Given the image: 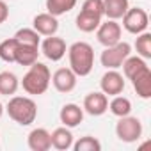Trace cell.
I'll use <instances>...</instances> for the list:
<instances>
[{
	"instance_id": "6da1fadb",
	"label": "cell",
	"mask_w": 151,
	"mask_h": 151,
	"mask_svg": "<svg viewBox=\"0 0 151 151\" xmlns=\"http://www.w3.org/2000/svg\"><path fill=\"white\" fill-rule=\"evenodd\" d=\"M50 80H52V73L50 68L43 62H34L29 66V71L23 75V78L20 82V86L23 87V91L27 94L32 96H39L45 94L50 87Z\"/></svg>"
},
{
	"instance_id": "7a4b0ae2",
	"label": "cell",
	"mask_w": 151,
	"mask_h": 151,
	"mask_svg": "<svg viewBox=\"0 0 151 151\" xmlns=\"http://www.w3.org/2000/svg\"><path fill=\"white\" fill-rule=\"evenodd\" d=\"M69 68L77 77H87L94 68V50L86 41H77L68 48Z\"/></svg>"
},
{
	"instance_id": "3957f363",
	"label": "cell",
	"mask_w": 151,
	"mask_h": 151,
	"mask_svg": "<svg viewBox=\"0 0 151 151\" xmlns=\"http://www.w3.org/2000/svg\"><path fill=\"white\" fill-rule=\"evenodd\" d=\"M4 110L7 112V116L14 123L22 124V126L32 124L36 121V117H37V105L29 96H13L7 101Z\"/></svg>"
},
{
	"instance_id": "277c9868",
	"label": "cell",
	"mask_w": 151,
	"mask_h": 151,
	"mask_svg": "<svg viewBox=\"0 0 151 151\" xmlns=\"http://www.w3.org/2000/svg\"><path fill=\"white\" fill-rule=\"evenodd\" d=\"M132 53V45L126 41H119L112 46H105V50L100 55V62L107 69H119L123 60Z\"/></svg>"
},
{
	"instance_id": "5b68a950",
	"label": "cell",
	"mask_w": 151,
	"mask_h": 151,
	"mask_svg": "<svg viewBox=\"0 0 151 151\" xmlns=\"http://www.w3.org/2000/svg\"><path fill=\"white\" fill-rule=\"evenodd\" d=\"M116 135L121 142H126V144H132V142H137L140 137H142V123L139 117H133V116H123L119 117L117 124H116Z\"/></svg>"
},
{
	"instance_id": "8992f818",
	"label": "cell",
	"mask_w": 151,
	"mask_h": 151,
	"mask_svg": "<svg viewBox=\"0 0 151 151\" xmlns=\"http://www.w3.org/2000/svg\"><path fill=\"white\" fill-rule=\"evenodd\" d=\"M149 25V16L142 7H128V11L123 16V27L130 34H140L147 30Z\"/></svg>"
},
{
	"instance_id": "52a82bcc",
	"label": "cell",
	"mask_w": 151,
	"mask_h": 151,
	"mask_svg": "<svg viewBox=\"0 0 151 151\" xmlns=\"http://www.w3.org/2000/svg\"><path fill=\"white\" fill-rule=\"evenodd\" d=\"M39 46H41L43 55H45L48 60H52V62L60 60V59L66 55V52H68L66 41H64L62 37L55 36V34H53V36H46V37L39 43Z\"/></svg>"
},
{
	"instance_id": "ba28073f",
	"label": "cell",
	"mask_w": 151,
	"mask_h": 151,
	"mask_svg": "<svg viewBox=\"0 0 151 151\" xmlns=\"http://www.w3.org/2000/svg\"><path fill=\"white\" fill-rule=\"evenodd\" d=\"M121 25L116 20H107L101 22L100 27L96 29V37L103 46H112L121 41Z\"/></svg>"
},
{
	"instance_id": "9c48e42d",
	"label": "cell",
	"mask_w": 151,
	"mask_h": 151,
	"mask_svg": "<svg viewBox=\"0 0 151 151\" xmlns=\"http://www.w3.org/2000/svg\"><path fill=\"white\" fill-rule=\"evenodd\" d=\"M124 77L117 71V69H107V73L100 80V87L101 93H105L107 96H117L124 91Z\"/></svg>"
},
{
	"instance_id": "30bf717a",
	"label": "cell",
	"mask_w": 151,
	"mask_h": 151,
	"mask_svg": "<svg viewBox=\"0 0 151 151\" xmlns=\"http://www.w3.org/2000/svg\"><path fill=\"white\" fill-rule=\"evenodd\" d=\"M84 112H87L89 116H103L107 110H109V98L105 93L101 91H94V93H89L86 98H84V105H82Z\"/></svg>"
},
{
	"instance_id": "8fae6325",
	"label": "cell",
	"mask_w": 151,
	"mask_h": 151,
	"mask_svg": "<svg viewBox=\"0 0 151 151\" xmlns=\"http://www.w3.org/2000/svg\"><path fill=\"white\" fill-rule=\"evenodd\" d=\"M77 75H75L73 71H71V68H59L53 75H52V84H53V87L59 91V93H62V94H68V93H71L75 87H77Z\"/></svg>"
},
{
	"instance_id": "7c38bea8",
	"label": "cell",
	"mask_w": 151,
	"mask_h": 151,
	"mask_svg": "<svg viewBox=\"0 0 151 151\" xmlns=\"http://www.w3.org/2000/svg\"><path fill=\"white\" fill-rule=\"evenodd\" d=\"M32 29L39 36H45V37L53 36L59 30V20H57V16H53L50 13H39L32 20Z\"/></svg>"
},
{
	"instance_id": "4fadbf2b",
	"label": "cell",
	"mask_w": 151,
	"mask_h": 151,
	"mask_svg": "<svg viewBox=\"0 0 151 151\" xmlns=\"http://www.w3.org/2000/svg\"><path fill=\"white\" fill-rule=\"evenodd\" d=\"M132 86L137 93V96H140L142 100H149L151 98V69L149 66L142 68L139 73H135L130 78Z\"/></svg>"
},
{
	"instance_id": "5bb4252c",
	"label": "cell",
	"mask_w": 151,
	"mask_h": 151,
	"mask_svg": "<svg viewBox=\"0 0 151 151\" xmlns=\"http://www.w3.org/2000/svg\"><path fill=\"white\" fill-rule=\"evenodd\" d=\"M59 119L64 126L75 128L84 121V109L77 103H66L59 112Z\"/></svg>"
},
{
	"instance_id": "9a60e30c",
	"label": "cell",
	"mask_w": 151,
	"mask_h": 151,
	"mask_svg": "<svg viewBox=\"0 0 151 151\" xmlns=\"http://www.w3.org/2000/svg\"><path fill=\"white\" fill-rule=\"evenodd\" d=\"M27 144L32 151H48L52 147L50 132L46 128H34L27 137Z\"/></svg>"
},
{
	"instance_id": "2e32d148",
	"label": "cell",
	"mask_w": 151,
	"mask_h": 151,
	"mask_svg": "<svg viewBox=\"0 0 151 151\" xmlns=\"http://www.w3.org/2000/svg\"><path fill=\"white\" fill-rule=\"evenodd\" d=\"M50 139H52V147L59 149V151H68L71 149L73 142H75V137L71 133V128L68 126H60V128H55L52 133H50Z\"/></svg>"
},
{
	"instance_id": "e0dca14e",
	"label": "cell",
	"mask_w": 151,
	"mask_h": 151,
	"mask_svg": "<svg viewBox=\"0 0 151 151\" xmlns=\"http://www.w3.org/2000/svg\"><path fill=\"white\" fill-rule=\"evenodd\" d=\"M128 7V0H103V16H107L109 20H119L124 16Z\"/></svg>"
},
{
	"instance_id": "ac0fdd59",
	"label": "cell",
	"mask_w": 151,
	"mask_h": 151,
	"mask_svg": "<svg viewBox=\"0 0 151 151\" xmlns=\"http://www.w3.org/2000/svg\"><path fill=\"white\" fill-rule=\"evenodd\" d=\"M101 18L103 16H98V14H93V13H87V11H80L78 16H77V29L80 32H94L100 23H101Z\"/></svg>"
},
{
	"instance_id": "d6986e66",
	"label": "cell",
	"mask_w": 151,
	"mask_h": 151,
	"mask_svg": "<svg viewBox=\"0 0 151 151\" xmlns=\"http://www.w3.org/2000/svg\"><path fill=\"white\" fill-rule=\"evenodd\" d=\"M39 57V46H29V45H18L16 55H14V62H18L20 66H30L37 60Z\"/></svg>"
},
{
	"instance_id": "ffe728a7",
	"label": "cell",
	"mask_w": 151,
	"mask_h": 151,
	"mask_svg": "<svg viewBox=\"0 0 151 151\" xmlns=\"http://www.w3.org/2000/svg\"><path fill=\"white\" fill-rule=\"evenodd\" d=\"M18 87H20V78L13 71H2L0 73V94L13 96V94H16Z\"/></svg>"
},
{
	"instance_id": "44dd1931",
	"label": "cell",
	"mask_w": 151,
	"mask_h": 151,
	"mask_svg": "<svg viewBox=\"0 0 151 151\" xmlns=\"http://www.w3.org/2000/svg\"><path fill=\"white\" fill-rule=\"evenodd\" d=\"M147 66V62H146V59H142V57H139V55H128L124 60H123V64H121V68H123V73H124V78H132L135 73H139L142 68H146Z\"/></svg>"
},
{
	"instance_id": "7402d4cb",
	"label": "cell",
	"mask_w": 151,
	"mask_h": 151,
	"mask_svg": "<svg viewBox=\"0 0 151 151\" xmlns=\"http://www.w3.org/2000/svg\"><path fill=\"white\" fill-rule=\"evenodd\" d=\"M75 6H77V0H46V13L59 18L75 9Z\"/></svg>"
},
{
	"instance_id": "603a6c76",
	"label": "cell",
	"mask_w": 151,
	"mask_h": 151,
	"mask_svg": "<svg viewBox=\"0 0 151 151\" xmlns=\"http://www.w3.org/2000/svg\"><path fill=\"white\" fill-rule=\"evenodd\" d=\"M109 110L116 116V117H123V116H128L132 112V101L126 98V96H112L110 103H109Z\"/></svg>"
},
{
	"instance_id": "cb8c5ba5",
	"label": "cell",
	"mask_w": 151,
	"mask_h": 151,
	"mask_svg": "<svg viewBox=\"0 0 151 151\" xmlns=\"http://www.w3.org/2000/svg\"><path fill=\"white\" fill-rule=\"evenodd\" d=\"M135 50H137V55L142 57V59H151V34L147 30L137 34V39H135Z\"/></svg>"
},
{
	"instance_id": "d4e9b609",
	"label": "cell",
	"mask_w": 151,
	"mask_h": 151,
	"mask_svg": "<svg viewBox=\"0 0 151 151\" xmlns=\"http://www.w3.org/2000/svg\"><path fill=\"white\" fill-rule=\"evenodd\" d=\"M18 41L16 37H9V39H4L0 43V59L4 62H14V55H16V50H18Z\"/></svg>"
},
{
	"instance_id": "484cf974",
	"label": "cell",
	"mask_w": 151,
	"mask_h": 151,
	"mask_svg": "<svg viewBox=\"0 0 151 151\" xmlns=\"http://www.w3.org/2000/svg\"><path fill=\"white\" fill-rule=\"evenodd\" d=\"M71 147L75 151H101V142L93 135H86L80 137L77 142H73Z\"/></svg>"
},
{
	"instance_id": "4316f807",
	"label": "cell",
	"mask_w": 151,
	"mask_h": 151,
	"mask_svg": "<svg viewBox=\"0 0 151 151\" xmlns=\"http://www.w3.org/2000/svg\"><path fill=\"white\" fill-rule=\"evenodd\" d=\"M16 41L20 45H29V46H39L41 43V36L34 30V29H20L14 34Z\"/></svg>"
},
{
	"instance_id": "83f0119b",
	"label": "cell",
	"mask_w": 151,
	"mask_h": 151,
	"mask_svg": "<svg viewBox=\"0 0 151 151\" xmlns=\"http://www.w3.org/2000/svg\"><path fill=\"white\" fill-rule=\"evenodd\" d=\"M80 11H87V13L103 16V0H86V2L82 4Z\"/></svg>"
},
{
	"instance_id": "f1b7e54d",
	"label": "cell",
	"mask_w": 151,
	"mask_h": 151,
	"mask_svg": "<svg viewBox=\"0 0 151 151\" xmlns=\"http://www.w3.org/2000/svg\"><path fill=\"white\" fill-rule=\"evenodd\" d=\"M7 18H9V6L4 2V0H0V25H2Z\"/></svg>"
},
{
	"instance_id": "f546056e",
	"label": "cell",
	"mask_w": 151,
	"mask_h": 151,
	"mask_svg": "<svg viewBox=\"0 0 151 151\" xmlns=\"http://www.w3.org/2000/svg\"><path fill=\"white\" fill-rule=\"evenodd\" d=\"M2 114H4V105H2V101H0V117H2Z\"/></svg>"
}]
</instances>
